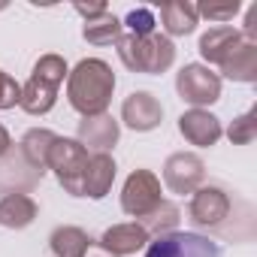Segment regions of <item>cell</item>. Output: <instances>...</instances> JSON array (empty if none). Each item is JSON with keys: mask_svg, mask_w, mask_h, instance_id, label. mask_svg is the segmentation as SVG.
I'll return each mask as SVG.
<instances>
[{"mask_svg": "<svg viewBox=\"0 0 257 257\" xmlns=\"http://www.w3.org/2000/svg\"><path fill=\"white\" fill-rule=\"evenodd\" d=\"M112 88H115V76L112 70L103 64V61H82L73 76H70V88H67V97H70V106L79 109L85 118L91 115H103L109 97H112Z\"/></svg>", "mask_w": 257, "mask_h": 257, "instance_id": "obj_1", "label": "cell"}, {"mask_svg": "<svg viewBox=\"0 0 257 257\" xmlns=\"http://www.w3.org/2000/svg\"><path fill=\"white\" fill-rule=\"evenodd\" d=\"M118 55L124 67H131L137 73H164L173 64L176 49L167 37H158V34H149V37L127 34L118 40Z\"/></svg>", "mask_w": 257, "mask_h": 257, "instance_id": "obj_2", "label": "cell"}, {"mask_svg": "<svg viewBox=\"0 0 257 257\" xmlns=\"http://www.w3.org/2000/svg\"><path fill=\"white\" fill-rule=\"evenodd\" d=\"M64 76H67V64H64L58 55L40 58V64L34 67V76H31V82L25 85L22 100H19V103L25 106V112H31V115L49 112V109L55 106V97H58V88H61Z\"/></svg>", "mask_w": 257, "mask_h": 257, "instance_id": "obj_3", "label": "cell"}, {"mask_svg": "<svg viewBox=\"0 0 257 257\" xmlns=\"http://www.w3.org/2000/svg\"><path fill=\"white\" fill-rule=\"evenodd\" d=\"M61 185L73 194V197H85V170H88V149L76 140H55V146L49 149V161H46Z\"/></svg>", "mask_w": 257, "mask_h": 257, "instance_id": "obj_4", "label": "cell"}, {"mask_svg": "<svg viewBox=\"0 0 257 257\" xmlns=\"http://www.w3.org/2000/svg\"><path fill=\"white\" fill-rule=\"evenodd\" d=\"M146 257H221V248L200 233H161Z\"/></svg>", "mask_w": 257, "mask_h": 257, "instance_id": "obj_5", "label": "cell"}, {"mask_svg": "<svg viewBox=\"0 0 257 257\" xmlns=\"http://www.w3.org/2000/svg\"><path fill=\"white\" fill-rule=\"evenodd\" d=\"M161 203V182L149 173V170H137L124 185V197H121V206L127 215H137V218H146L158 209Z\"/></svg>", "mask_w": 257, "mask_h": 257, "instance_id": "obj_6", "label": "cell"}, {"mask_svg": "<svg viewBox=\"0 0 257 257\" xmlns=\"http://www.w3.org/2000/svg\"><path fill=\"white\" fill-rule=\"evenodd\" d=\"M179 94L188 100V103H212V100H218V91H221V82H218V76L215 73H209L206 67H197V64H191V67H185L182 73H179Z\"/></svg>", "mask_w": 257, "mask_h": 257, "instance_id": "obj_7", "label": "cell"}, {"mask_svg": "<svg viewBox=\"0 0 257 257\" xmlns=\"http://www.w3.org/2000/svg\"><path fill=\"white\" fill-rule=\"evenodd\" d=\"M121 115L134 131H152V127H158V121L164 118V106L149 91H137V94H131L124 100Z\"/></svg>", "mask_w": 257, "mask_h": 257, "instance_id": "obj_8", "label": "cell"}, {"mask_svg": "<svg viewBox=\"0 0 257 257\" xmlns=\"http://www.w3.org/2000/svg\"><path fill=\"white\" fill-rule=\"evenodd\" d=\"M164 179L176 194H188L203 179V161L194 155H173L164 167Z\"/></svg>", "mask_w": 257, "mask_h": 257, "instance_id": "obj_9", "label": "cell"}, {"mask_svg": "<svg viewBox=\"0 0 257 257\" xmlns=\"http://www.w3.org/2000/svg\"><path fill=\"white\" fill-rule=\"evenodd\" d=\"M179 131H182L194 146H215L218 137H221V124H218V118H212V115L194 109V112H185V115L179 118Z\"/></svg>", "mask_w": 257, "mask_h": 257, "instance_id": "obj_10", "label": "cell"}, {"mask_svg": "<svg viewBox=\"0 0 257 257\" xmlns=\"http://www.w3.org/2000/svg\"><path fill=\"white\" fill-rule=\"evenodd\" d=\"M112 179H115V161L103 152H97L94 158H88V170H85V197H106V191L112 188Z\"/></svg>", "mask_w": 257, "mask_h": 257, "instance_id": "obj_11", "label": "cell"}, {"mask_svg": "<svg viewBox=\"0 0 257 257\" xmlns=\"http://www.w3.org/2000/svg\"><path fill=\"white\" fill-rule=\"evenodd\" d=\"M146 227H140V224H118V227H112V230H106L103 233V239H100V245L106 248V251H112V254H131V251H137V248H143L146 245Z\"/></svg>", "mask_w": 257, "mask_h": 257, "instance_id": "obj_12", "label": "cell"}, {"mask_svg": "<svg viewBox=\"0 0 257 257\" xmlns=\"http://www.w3.org/2000/svg\"><path fill=\"white\" fill-rule=\"evenodd\" d=\"M79 137H82V143H88V146H94L106 155V149H112L115 140H118V124L109 115H91V118L82 121Z\"/></svg>", "mask_w": 257, "mask_h": 257, "instance_id": "obj_13", "label": "cell"}, {"mask_svg": "<svg viewBox=\"0 0 257 257\" xmlns=\"http://www.w3.org/2000/svg\"><path fill=\"white\" fill-rule=\"evenodd\" d=\"M227 215V197L218 188H206L191 203V218L197 224H218Z\"/></svg>", "mask_w": 257, "mask_h": 257, "instance_id": "obj_14", "label": "cell"}, {"mask_svg": "<svg viewBox=\"0 0 257 257\" xmlns=\"http://www.w3.org/2000/svg\"><path fill=\"white\" fill-rule=\"evenodd\" d=\"M37 218V203L25 194H10L0 200V224L4 227H28Z\"/></svg>", "mask_w": 257, "mask_h": 257, "instance_id": "obj_15", "label": "cell"}, {"mask_svg": "<svg viewBox=\"0 0 257 257\" xmlns=\"http://www.w3.org/2000/svg\"><path fill=\"white\" fill-rule=\"evenodd\" d=\"M236 40H239V37L233 34V28H215V31H209V34L200 40V52H203V58H206V61L224 64V61L233 55Z\"/></svg>", "mask_w": 257, "mask_h": 257, "instance_id": "obj_16", "label": "cell"}, {"mask_svg": "<svg viewBox=\"0 0 257 257\" xmlns=\"http://www.w3.org/2000/svg\"><path fill=\"white\" fill-rule=\"evenodd\" d=\"M55 134L52 131H31L25 140H22V155H25V161L34 167V173H40L43 176V167H46V161H49V149L55 146Z\"/></svg>", "mask_w": 257, "mask_h": 257, "instance_id": "obj_17", "label": "cell"}, {"mask_svg": "<svg viewBox=\"0 0 257 257\" xmlns=\"http://www.w3.org/2000/svg\"><path fill=\"white\" fill-rule=\"evenodd\" d=\"M91 248V239L79 227H58L52 233V251L58 257H85Z\"/></svg>", "mask_w": 257, "mask_h": 257, "instance_id": "obj_18", "label": "cell"}, {"mask_svg": "<svg viewBox=\"0 0 257 257\" xmlns=\"http://www.w3.org/2000/svg\"><path fill=\"white\" fill-rule=\"evenodd\" d=\"M161 19H164V28L170 34H191L197 25V10L188 4H164Z\"/></svg>", "mask_w": 257, "mask_h": 257, "instance_id": "obj_19", "label": "cell"}, {"mask_svg": "<svg viewBox=\"0 0 257 257\" xmlns=\"http://www.w3.org/2000/svg\"><path fill=\"white\" fill-rule=\"evenodd\" d=\"M118 37H121V22L109 13H103L97 19H88V25H85V40L94 43V46H106Z\"/></svg>", "mask_w": 257, "mask_h": 257, "instance_id": "obj_20", "label": "cell"}, {"mask_svg": "<svg viewBox=\"0 0 257 257\" xmlns=\"http://www.w3.org/2000/svg\"><path fill=\"white\" fill-rule=\"evenodd\" d=\"M176 221H179V209L173 203L161 200L158 209L152 215H146V233L149 230H170V227H176Z\"/></svg>", "mask_w": 257, "mask_h": 257, "instance_id": "obj_21", "label": "cell"}, {"mask_svg": "<svg viewBox=\"0 0 257 257\" xmlns=\"http://www.w3.org/2000/svg\"><path fill=\"white\" fill-rule=\"evenodd\" d=\"M127 28H131L134 37H149L155 31V16L152 10H134L131 16H127Z\"/></svg>", "mask_w": 257, "mask_h": 257, "instance_id": "obj_22", "label": "cell"}, {"mask_svg": "<svg viewBox=\"0 0 257 257\" xmlns=\"http://www.w3.org/2000/svg\"><path fill=\"white\" fill-rule=\"evenodd\" d=\"M22 100V88L16 85V79H10L4 70H0V109H10Z\"/></svg>", "mask_w": 257, "mask_h": 257, "instance_id": "obj_23", "label": "cell"}, {"mask_svg": "<svg viewBox=\"0 0 257 257\" xmlns=\"http://www.w3.org/2000/svg\"><path fill=\"white\" fill-rule=\"evenodd\" d=\"M230 140H239V143L251 140V112L245 118H239V127H230Z\"/></svg>", "mask_w": 257, "mask_h": 257, "instance_id": "obj_24", "label": "cell"}, {"mask_svg": "<svg viewBox=\"0 0 257 257\" xmlns=\"http://www.w3.org/2000/svg\"><path fill=\"white\" fill-rule=\"evenodd\" d=\"M200 13L209 16V19H230V16L236 13V4H233V7H203Z\"/></svg>", "mask_w": 257, "mask_h": 257, "instance_id": "obj_25", "label": "cell"}, {"mask_svg": "<svg viewBox=\"0 0 257 257\" xmlns=\"http://www.w3.org/2000/svg\"><path fill=\"white\" fill-rule=\"evenodd\" d=\"M10 146H13V143H10V134H7V127L0 124V158L10 152Z\"/></svg>", "mask_w": 257, "mask_h": 257, "instance_id": "obj_26", "label": "cell"}]
</instances>
